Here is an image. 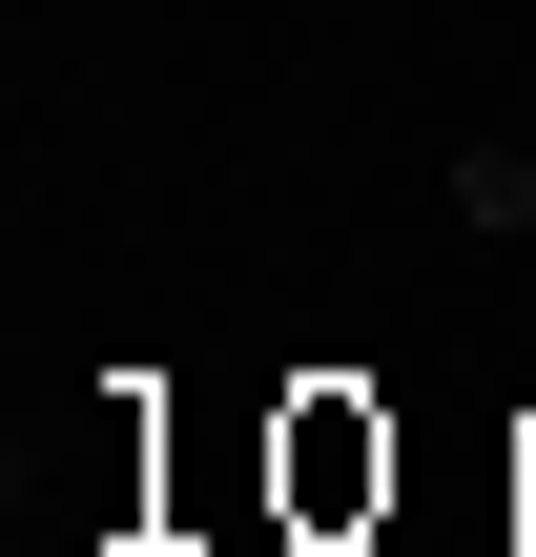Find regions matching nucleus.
Returning a JSON list of instances; mask_svg holds the SVG:
<instances>
[{
    "label": "nucleus",
    "mask_w": 536,
    "mask_h": 557,
    "mask_svg": "<svg viewBox=\"0 0 536 557\" xmlns=\"http://www.w3.org/2000/svg\"><path fill=\"white\" fill-rule=\"evenodd\" d=\"M372 496H392V434H372L351 393H310V413H289V517H310V537H351Z\"/></svg>",
    "instance_id": "1"
}]
</instances>
